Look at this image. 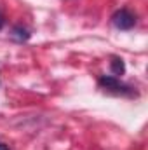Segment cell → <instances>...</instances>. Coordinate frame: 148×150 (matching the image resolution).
<instances>
[{"label": "cell", "instance_id": "4", "mask_svg": "<svg viewBox=\"0 0 148 150\" xmlns=\"http://www.w3.org/2000/svg\"><path fill=\"white\" fill-rule=\"evenodd\" d=\"M12 37L16 38V40H19V42H26V40L30 38V32H28L26 28L16 26V28L12 30Z\"/></svg>", "mask_w": 148, "mask_h": 150}, {"label": "cell", "instance_id": "5", "mask_svg": "<svg viewBox=\"0 0 148 150\" xmlns=\"http://www.w3.org/2000/svg\"><path fill=\"white\" fill-rule=\"evenodd\" d=\"M4 23H5V21H4V14H2V11H0V30L4 28Z\"/></svg>", "mask_w": 148, "mask_h": 150}, {"label": "cell", "instance_id": "2", "mask_svg": "<svg viewBox=\"0 0 148 150\" xmlns=\"http://www.w3.org/2000/svg\"><path fill=\"white\" fill-rule=\"evenodd\" d=\"M111 23L118 30H131L136 25V16L127 9H120L111 16Z\"/></svg>", "mask_w": 148, "mask_h": 150}, {"label": "cell", "instance_id": "3", "mask_svg": "<svg viewBox=\"0 0 148 150\" xmlns=\"http://www.w3.org/2000/svg\"><path fill=\"white\" fill-rule=\"evenodd\" d=\"M110 70L113 77H118V75H124L125 72V65H124V59L122 58H118V56H113L110 61Z\"/></svg>", "mask_w": 148, "mask_h": 150}, {"label": "cell", "instance_id": "1", "mask_svg": "<svg viewBox=\"0 0 148 150\" xmlns=\"http://www.w3.org/2000/svg\"><path fill=\"white\" fill-rule=\"evenodd\" d=\"M99 86L105 91H110V93H115V94H125V96L132 94V89L127 84L120 82L118 77H113V75H103V77H99Z\"/></svg>", "mask_w": 148, "mask_h": 150}, {"label": "cell", "instance_id": "6", "mask_svg": "<svg viewBox=\"0 0 148 150\" xmlns=\"http://www.w3.org/2000/svg\"><path fill=\"white\" fill-rule=\"evenodd\" d=\"M0 150H9V147H7V145H4V143H0Z\"/></svg>", "mask_w": 148, "mask_h": 150}]
</instances>
